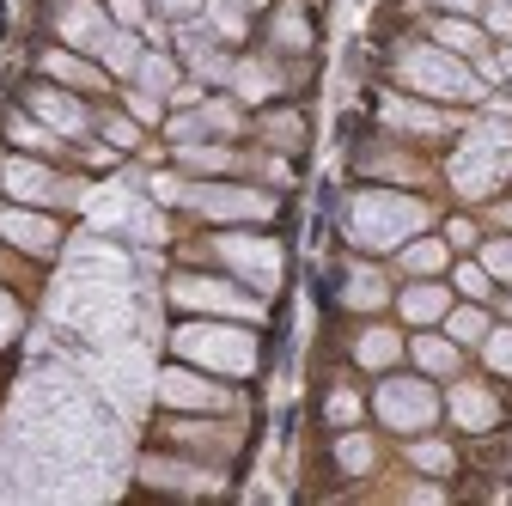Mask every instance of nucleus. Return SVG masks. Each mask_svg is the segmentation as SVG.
Segmentation results:
<instances>
[{"mask_svg":"<svg viewBox=\"0 0 512 506\" xmlns=\"http://www.w3.org/2000/svg\"><path fill=\"white\" fill-rule=\"evenodd\" d=\"M445 336H452L458 348H482V336L494 330V318H488V305L482 299H458L452 311H445V324H439Z\"/></svg>","mask_w":512,"mask_h":506,"instance_id":"obj_33","label":"nucleus"},{"mask_svg":"<svg viewBox=\"0 0 512 506\" xmlns=\"http://www.w3.org/2000/svg\"><path fill=\"white\" fill-rule=\"evenodd\" d=\"M153 391H159V403L177 409V415H238V397H232L226 385H214V378L189 372V360H183V366H165V372L153 378Z\"/></svg>","mask_w":512,"mask_h":506,"instance_id":"obj_10","label":"nucleus"},{"mask_svg":"<svg viewBox=\"0 0 512 506\" xmlns=\"http://www.w3.org/2000/svg\"><path fill=\"white\" fill-rule=\"evenodd\" d=\"M360 415H366V403H360V397H354L348 385H336V391H324V421H330V427H354Z\"/></svg>","mask_w":512,"mask_h":506,"instance_id":"obj_42","label":"nucleus"},{"mask_svg":"<svg viewBox=\"0 0 512 506\" xmlns=\"http://www.w3.org/2000/svg\"><path fill=\"white\" fill-rule=\"evenodd\" d=\"M409 360H415V372L433 378V385H439V378H458V372H464V348L445 336V330H415V336H409Z\"/></svg>","mask_w":512,"mask_h":506,"instance_id":"obj_23","label":"nucleus"},{"mask_svg":"<svg viewBox=\"0 0 512 506\" xmlns=\"http://www.w3.org/2000/svg\"><path fill=\"white\" fill-rule=\"evenodd\" d=\"M122 104H128V116H135L141 129H165V98H159V92H147V86H135V80H128Z\"/></svg>","mask_w":512,"mask_h":506,"instance_id":"obj_39","label":"nucleus"},{"mask_svg":"<svg viewBox=\"0 0 512 506\" xmlns=\"http://www.w3.org/2000/svg\"><path fill=\"white\" fill-rule=\"evenodd\" d=\"M80 165H92V171H116V147H110V141H80Z\"/></svg>","mask_w":512,"mask_h":506,"instance_id":"obj_49","label":"nucleus"},{"mask_svg":"<svg viewBox=\"0 0 512 506\" xmlns=\"http://www.w3.org/2000/svg\"><path fill=\"white\" fill-rule=\"evenodd\" d=\"M202 25L226 49H244L250 43V7H244V0H202Z\"/></svg>","mask_w":512,"mask_h":506,"instance_id":"obj_30","label":"nucleus"},{"mask_svg":"<svg viewBox=\"0 0 512 506\" xmlns=\"http://www.w3.org/2000/svg\"><path fill=\"white\" fill-rule=\"evenodd\" d=\"M49 31H55V43H68L80 55H98L104 37L116 31V19H110V7H98V0H55V7H49Z\"/></svg>","mask_w":512,"mask_h":506,"instance_id":"obj_13","label":"nucleus"},{"mask_svg":"<svg viewBox=\"0 0 512 506\" xmlns=\"http://www.w3.org/2000/svg\"><path fill=\"white\" fill-rule=\"evenodd\" d=\"M506 318H512V299H506Z\"/></svg>","mask_w":512,"mask_h":506,"instance_id":"obj_54","label":"nucleus"},{"mask_svg":"<svg viewBox=\"0 0 512 506\" xmlns=\"http://www.w3.org/2000/svg\"><path fill=\"white\" fill-rule=\"evenodd\" d=\"M476 257H482V269H488L494 281H506V287H512V232H506V238H488Z\"/></svg>","mask_w":512,"mask_h":506,"instance_id":"obj_44","label":"nucleus"},{"mask_svg":"<svg viewBox=\"0 0 512 506\" xmlns=\"http://www.w3.org/2000/svg\"><path fill=\"white\" fill-rule=\"evenodd\" d=\"M360 171H366V177H397V183H421V177H427V165L409 159L403 147H366V153H360Z\"/></svg>","mask_w":512,"mask_h":506,"instance_id":"obj_36","label":"nucleus"},{"mask_svg":"<svg viewBox=\"0 0 512 506\" xmlns=\"http://www.w3.org/2000/svg\"><path fill=\"white\" fill-rule=\"evenodd\" d=\"M488 220H494V226H506V232H512V202H494V208H488Z\"/></svg>","mask_w":512,"mask_h":506,"instance_id":"obj_52","label":"nucleus"},{"mask_svg":"<svg viewBox=\"0 0 512 506\" xmlns=\"http://www.w3.org/2000/svg\"><path fill=\"white\" fill-rule=\"evenodd\" d=\"M153 196L165 208H183V214L214 220V226H269L281 214L275 189H250V183H226V177H183V171L171 177V171H159Z\"/></svg>","mask_w":512,"mask_h":506,"instance_id":"obj_1","label":"nucleus"},{"mask_svg":"<svg viewBox=\"0 0 512 506\" xmlns=\"http://www.w3.org/2000/svg\"><path fill=\"white\" fill-rule=\"evenodd\" d=\"M0 189H7V202H31V208H86L92 202L86 177H61L55 165H43L31 153L0 159Z\"/></svg>","mask_w":512,"mask_h":506,"instance_id":"obj_6","label":"nucleus"},{"mask_svg":"<svg viewBox=\"0 0 512 506\" xmlns=\"http://www.w3.org/2000/svg\"><path fill=\"white\" fill-rule=\"evenodd\" d=\"M171 354L202 366V372H226V378H250L256 360H263V342H256V324L238 330V318H196L171 330Z\"/></svg>","mask_w":512,"mask_h":506,"instance_id":"obj_4","label":"nucleus"},{"mask_svg":"<svg viewBox=\"0 0 512 506\" xmlns=\"http://www.w3.org/2000/svg\"><path fill=\"white\" fill-rule=\"evenodd\" d=\"M171 305L177 311H202V318H238V324H263V293H244L232 281H214V275H171Z\"/></svg>","mask_w":512,"mask_h":506,"instance_id":"obj_7","label":"nucleus"},{"mask_svg":"<svg viewBox=\"0 0 512 506\" xmlns=\"http://www.w3.org/2000/svg\"><path fill=\"white\" fill-rule=\"evenodd\" d=\"M342 232L354 250H403L415 232H433V202L415 189H354L342 208Z\"/></svg>","mask_w":512,"mask_h":506,"instance_id":"obj_2","label":"nucleus"},{"mask_svg":"<svg viewBox=\"0 0 512 506\" xmlns=\"http://www.w3.org/2000/svg\"><path fill=\"white\" fill-rule=\"evenodd\" d=\"M196 116H202V135H208V141H238V135L250 129V116H244V104H238L232 92L202 98V104H196Z\"/></svg>","mask_w":512,"mask_h":506,"instance_id":"obj_28","label":"nucleus"},{"mask_svg":"<svg viewBox=\"0 0 512 506\" xmlns=\"http://www.w3.org/2000/svg\"><path fill=\"white\" fill-rule=\"evenodd\" d=\"M378 122H384V135H409V141H445V135H464V122L458 110H439L433 98H403V92H384L378 98Z\"/></svg>","mask_w":512,"mask_h":506,"instance_id":"obj_9","label":"nucleus"},{"mask_svg":"<svg viewBox=\"0 0 512 506\" xmlns=\"http://www.w3.org/2000/svg\"><path fill=\"white\" fill-rule=\"evenodd\" d=\"M330 458H336L342 476H372V470H378V439L360 433V427H342L336 446H330Z\"/></svg>","mask_w":512,"mask_h":506,"instance_id":"obj_32","label":"nucleus"},{"mask_svg":"<svg viewBox=\"0 0 512 506\" xmlns=\"http://www.w3.org/2000/svg\"><path fill=\"white\" fill-rule=\"evenodd\" d=\"M269 49L299 55V61L317 49V19H311V0H275V19H269Z\"/></svg>","mask_w":512,"mask_h":506,"instance_id":"obj_19","label":"nucleus"},{"mask_svg":"<svg viewBox=\"0 0 512 506\" xmlns=\"http://www.w3.org/2000/svg\"><path fill=\"white\" fill-rule=\"evenodd\" d=\"M427 37H433L439 49L464 55V61H476V55L488 49V31H482V19H464V13H439V19H427Z\"/></svg>","mask_w":512,"mask_h":506,"instance_id":"obj_26","label":"nucleus"},{"mask_svg":"<svg viewBox=\"0 0 512 506\" xmlns=\"http://www.w3.org/2000/svg\"><path fill=\"white\" fill-rule=\"evenodd\" d=\"M238 171H256V177L275 183V189H293V165H287V153H256V159H244Z\"/></svg>","mask_w":512,"mask_h":506,"instance_id":"obj_43","label":"nucleus"},{"mask_svg":"<svg viewBox=\"0 0 512 506\" xmlns=\"http://www.w3.org/2000/svg\"><path fill=\"white\" fill-rule=\"evenodd\" d=\"M43 80H55V86H68V92H110V74L104 68H92V61L80 55V49H68V43H55V49H43Z\"/></svg>","mask_w":512,"mask_h":506,"instance_id":"obj_20","label":"nucleus"},{"mask_svg":"<svg viewBox=\"0 0 512 506\" xmlns=\"http://www.w3.org/2000/svg\"><path fill=\"white\" fill-rule=\"evenodd\" d=\"M372 415L384 433H433V421L445 415V397L433 391L427 372H378V391H372Z\"/></svg>","mask_w":512,"mask_h":506,"instance_id":"obj_5","label":"nucleus"},{"mask_svg":"<svg viewBox=\"0 0 512 506\" xmlns=\"http://www.w3.org/2000/svg\"><path fill=\"white\" fill-rule=\"evenodd\" d=\"M427 7H439V13H464V19H476V13H482V0H427Z\"/></svg>","mask_w":512,"mask_h":506,"instance_id":"obj_51","label":"nucleus"},{"mask_svg":"<svg viewBox=\"0 0 512 506\" xmlns=\"http://www.w3.org/2000/svg\"><path fill=\"white\" fill-rule=\"evenodd\" d=\"M171 159L183 177H232L244 165V153L232 141H183V147H171Z\"/></svg>","mask_w":512,"mask_h":506,"instance_id":"obj_24","label":"nucleus"},{"mask_svg":"<svg viewBox=\"0 0 512 506\" xmlns=\"http://www.w3.org/2000/svg\"><path fill=\"white\" fill-rule=\"evenodd\" d=\"M159 433L165 439H177V446H189V452H214V458H226V452H238V427H226V415H171V421H159Z\"/></svg>","mask_w":512,"mask_h":506,"instance_id":"obj_18","label":"nucleus"},{"mask_svg":"<svg viewBox=\"0 0 512 506\" xmlns=\"http://www.w3.org/2000/svg\"><path fill=\"white\" fill-rule=\"evenodd\" d=\"M391 305H397V318H403V324H415V330H439V324H445V311L458 305V293L445 287V275H409V287L391 293Z\"/></svg>","mask_w":512,"mask_h":506,"instance_id":"obj_15","label":"nucleus"},{"mask_svg":"<svg viewBox=\"0 0 512 506\" xmlns=\"http://www.w3.org/2000/svg\"><path fill=\"white\" fill-rule=\"evenodd\" d=\"M208 257H220L250 293H275V287H281V263H287L275 238H256V232H238V226L208 244Z\"/></svg>","mask_w":512,"mask_h":506,"instance_id":"obj_8","label":"nucleus"},{"mask_svg":"<svg viewBox=\"0 0 512 506\" xmlns=\"http://www.w3.org/2000/svg\"><path fill=\"white\" fill-rule=\"evenodd\" d=\"M391 74H397V86H403V92L433 98V104H482V98H488L482 74L470 68L464 55L439 49L433 37H421V43H397Z\"/></svg>","mask_w":512,"mask_h":506,"instance_id":"obj_3","label":"nucleus"},{"mask_svg":"<svg viewBox=\"0 0 512 506\" xmlns=\"http://www.w3.org/2000/svg\"><path fill=\"white\" fill-rule=\"evenodd\" d=\"M482 31H488V43H512V0H482Z\"/></svg>","mask_w":512,"mask_h":506,"instance_id":"obj_45","label":"nucleus"},{"mask_svg":"<svg viewBox=\"0 0 512 506\" xmlns=\"http://www.w3.org/2000/svg\"><path fill=\"white\" fill-rule=\"evenodd\" d=\"M452 293H464V299H482V305H488L494 275L482 269V257H476V263H452Z\"/></svg>","mask_w":512,"mask_h":506,"instance_id":"obj_41","label":"nucleus"},{"mask_svg":"<svg viewBox=\"0 0 512 506\" xmlns=\"http://www.w3.org/2000/svg\"><path fill=\"white\" fill-rule=\"evenodd\" d=\"M403 464H409L415 476H433V482L458 476V452L445 446V439H427V433H409V452H403Z\"/></svg>","mask_w":512,"mask_h":506,"instance_id":"obj_31","label":"nucleus"},{"mask_svg":"<svg viewBox=\"0 0 512 506\" xmlns=\"http://www.w3.org/2000/svg\"><path fill=\"white\" fill-rule=\"evenodd\" d=\"M397 269H403V275H445V269H452V244L433 238V232H415V238L397 250Z\"/></svg>","mask_w":512,"mask_h":506,"instance_id":"obj_29","label":"nucleus"},{"mask_svg":"<svg viewBox=\"0 0 512 506\" xmlns=\"http://www.w3.org/2000/svg\"><path fill=\"white\" fill-rule=\"evenodd\" d=\"M0 238L25 257H55L61 250V220L49 208H31V202H0Z\"/></svg>","mask_w":512,"mask_h":506,"instance_id":"obj_14","label":"nucleus"},{"mask_svg":"<svg viewBox=\"0 0 512 506\" xmlns=\"http://www.w3.org/2000/svg\"><path fill=\"white\" fill-rule=\"evenodd\" d=\"M141 55H147V43H141V31H128V25H116L110 37H104V49H98V68L110 74V80H135V68H141Z\"/></svg>","mask_w":512,"mask_h":506,"instance_id":"obj_27","label":"nucleus"},{"mask_svg":"<svg viewBox=\"0 0 512 506\" xmlns=\"http://www.w3.org/2000/svg\"><path fill=\"white\" fill-rule=\"evenodd\" d=\"M445 183H452L464 202H494L500 183H506V153H494V147H482L476 135H464L458 153L445 159Z\"/></svg>","mask_w":512,"mask_h":506,"instance_id":"obj_11","label":"nucleus"},{"mask_svg":"<svg viewBox=\"0 0 512 506\" xmlns=\"http://www.w3.org/2000/svg\"><path fill=\"white\" fill-rule=\"evenodd\" d=\"M7 141H13L19 153H43V159H49V153H68V135H55L49 122H37V116H25V110L7 116Z\"/></svg>","mask_w":512,"mask_h":506,"instance_id":"obj_34","label":"nucleus"},{"mask_svg":"<svg viewBox=\"0 0 512 506\" xmlns=\"http://www.w3.org/2000/svg\"><path fill=\"white\" fill-rule=\"evenodd\" d=\"M476 354H482V366H488L494 378H512V324H494Z\"/></svg>","mask_w":512,"mask_h":506,"instance_id":"obj_38","label":"nucleus"},{"mask_svg":"<svg viewBox=\"0 0 512 506\" xmlns=\"http://www.w3.org/2000/svg\"><path fill=\"white\" fill-rule=\"evenodd\" d=\"M25 110H31L37 122H49L55 135H68V141H92V129H98V116H92V104H80V92H68V86H55V80L31 86V92H25Z\"/></svg>","mask_w":512,"mask_h":506,"instance_id":"obj_12","label":"nucleus"},{"mask_svg":"<svg viewBox=\"0 0 512 506\" xmlns=\"http://www.w3.org/2000/svg\"><path fill=\"white\" fill-rule=\"evenodd\" d=\"M19 330H25V305H19L13 293H0V348H13Z\"/></svg>","mask_w":512,"mask_h":506,"instance_id":"obj_47","label":"nucleus"},{"mask_svg":"<svg viewBox=\"0 0 512 506\" xmlns=\"http://www.w3.org/2000/svg\"><path fill=\"white\" fill-rule=\"evenodd\" d=\"M293 80H287V68L275 55H232V80H226V92L238 98V104H269V98H281Z\"/></svg>","mask_w":512,"mask_h":506,"instance_id":"obj_17","label":"nucleus"},{"mask_svg":"<svg viewBox=\"0 0 512 506\" xmlns=\"http://www.w3.org/2000/svg\"><path fill=\"white\" fill-rule=\"evenodd\" d=\"M244 7H250V13H256V7H275V0H244Z\"/></svg>","mask_w":512,"mask_h":506,"instance_id":"obj_53","label":"nucleus"},{"mask_svg":"<svg viewBox=\"0 0 512 506\" xmlns=\"http://www.w3.org/2000/svg\"><path fill=\"white\" fill-rule=\"evenodd\" d=\"M348 354H354V366H360V372H391L397 360H409V342H403L391 324H360Z\"/></svg>","mask_w":512,"mask_h":506,"instance_id":"obj_22","label":"nucleus"},{"mask_svg":"<svg viewBox=\"0 0 512 506\" xmlns=\"http://www.w3.org/2000/svg\"><path fill=\"white\" fill-rule=\"evenodd\" d=\"M153 19L183 25V19H202V0H153Z\"/></svg>","mask_w":512,"mask_h":506,"instance_id":"obj_48","label":"nucleus"},{"mask_svg":"<svg viewBox=\"0 0 512 506\" xmlns=\"http://www.w3.org/2000/svg\"><path fill=\"white\" fill-rule=\"evenodd\" d=\"M256 129H263V141H269L275 153H299V147H305V116H299V110H269Z\"/></svg>","mask_w":512,"mask_h":506,"instance_id":"obj_37","label":"nucleus"},{"mask_svg":"<svg viewBox=\"0 0 512 506\" xmlns=\"http://www.w3.org/2000/svg\"><path fill=\"white\" fill-rule=\"evenodd\" d=\"M445 415H452L464 433H494L500 421H506V403L482 385V378H452V391H445Z\"/></svg>","mask_w":512,"mask_h":506,"instance_id":"obj_16","label":"nucleus"},{"mask_svg":"<svg viewBox=\"0 0 512 506\" xmlns=\"http://www.w3.org/2000/svg\"><path fill=\"white\" fill-rule=\"evenodd\" d=\"M135 476H141V482H153V488H196V494L226 488V476H220V470H196V464L165 458V452H147V458L135 464Z\"/></svg>","mask_w":512,"mask_h":506,"instance_id":"obj_21","label":"nucleus"},{"mask_svg":"<svg viewBox=\"0 0 512 506\" xmlns=\"http://www.w3.org/2000/svg\"><path fill=\"white\" fill-rule=\"evenodd\" d=\"M104 7H110V19L128 25V31H147V19H153V0H104Z\"/></svg>","mask_w":512,"mask_h":506,"instance_id":"obj_46","label":"nucleus"},{"mask_svg":"<svg viewBox=\"0 0 512 506\" xmlns=\"http://www.w3.org/2000/svg\"><path fill=\"white\" fill-rule=\"evenodd\" d=\"M445 244H452V250L476 244V220H452V226H445Z\"/></svg>","mask_w":512,"mask_h":506,"instance_id":"obj_50","label":"nucleus"},{"mask_svg":"<svg viewBox=\"0 0 512 506\" xmlns=\"http://www.w3.org/2000/svg\"><path fill=\"white\" fill-rule=\"evenodd\" d=\"M98 129H104V141H110L116 153H135V147H141V135H147L128 110H122V116H116V110H104V116H98Z\"/></svg>","mask_w":512,"mask_h":506,"instance_id":"obj_40","label":"nucleus"},{"mask_svg":"<svg viewBox=\"0 0 512 506\" xmlns=\"http://www.w3.org/2000/svg\"><path fill=\"white\" fill-rule=\"evenodd\" d=\"M391 305V281L378 263H348L342 269V311H384Z\"/></svg>","mask_w":512,"mask_h":506,"instance_id":"obj_25","label":"nucleus"},{"mask_svg":"<svg viewBox=\"0 0 512 506\" xmlns=\"http://www.w3.org/2000/svg\"><path fill=\"white\" fill-rule=\"evenodd\" d=\"M135 86H147V92H159V98L171 104V92L183 86V61H177L171 49H147L141 68H135Z\"/></svg>","mask_w":512,"mask_h":506,"instance_id":"obj_35","label":"nucleus"}]
</instances>
